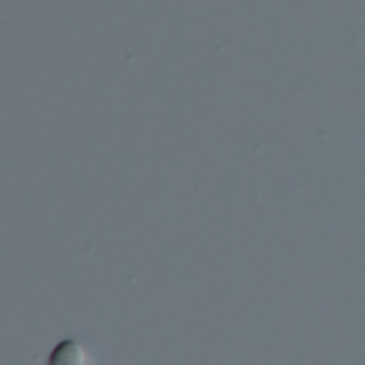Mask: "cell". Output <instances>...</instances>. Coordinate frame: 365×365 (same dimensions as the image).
I'll return each instance as SVG.
<instances>
[{"label":"cell","mask_w":365,"mask_h":365,"mask_svg":"<svg viewBox=\"0 0 365 365\" xmlns=\"http://www.w3.org/2000/svg\"><path fill=\"white\" fill-rule=\"evenodd\" d=\"M50 363L52 365H80V363H84V350L80 348L78 341L67 339L54 348Z\"/></svg>","instance_id":"cell-1"}]
</instances>
